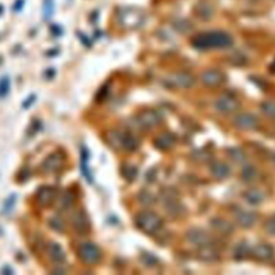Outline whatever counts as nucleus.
Masks as SVG:
<instances>
[{
    "label": "nucleus",
    "instance_id": "obj_1",
    "mask_svg": "<svg viewBox=\"0 0 275 275\" xmlns=\"http://www.w3.org/2000/svg\"><path fill=\"white\" fill-rule=\"evenodd\" d=\"M191 44L197 50L227 49L233 44V39L229 33L219 30L200 32L191 40Z\"/></svg>",
    "mask_w": 275,
    "mask_h": 275
},
{
    "label": "nucleus",
    "instance_id": "obj_2",
    "mask_svg": "<svg viewBox=\"0 0 275 275\" xmlns=\"http://www.w3.org/2000/svg\"><path fill=\"white\" fill-rule=\"evenodd\" d=\"M145 12L136 7H125L117 10L116 19L119 26L127 30H135L143 26L145 22Z\"/></svg>",
    "mask_w": 275,
    "mask_h": 275
},
{
    "label": "nucleus",
    "instance_id": "obj_3",
    "mask_svg": "<svg viewBox=\"0 0 275 275\" xmlns=\"http://www.w3.org/2000/svg\"><path fill=\"white\" fill-rule=\"evenodd\" d=\"M107 140L110 144L115 149H124L133 152L138 149V139L129 133H121V131H110L107 135Z\"/></svg>",
    "mask_w": 275,
    "mask_h": 275
},
{
    "label": "nucleus",
    "instance_id": "obj_4",
    "mask_svg": "<svg viewBox=\"0 0 275 275\" xmlns=\"http://www.w3.org/2000/svg\"><path fill=\"white\" fill-rule=\"evenodd\" d=\"M136 223L139 229L148 234H154L158 232L162 226L161 219L156 214L151 211L141 212L137 216Z\"/></svg>",
    "mask_w": 275,
    "mask_h": 275
},
{
    "label": "nucleus",
    "instance_id": "obj_5",
    "mask_svg": "<svg viewBox=\"0 0 275 275\" xmlns=\"http://www.w3.org/2000/svg\"><path fill=\"white\" fill-rule=\"evenodd\" d=\"M78 255L85 265H97L101 259V252L99 247L90 242H85L79 246Z\"/></svg>",
    "mask_w": 275,
    "mask_h": 275
},
{
    "label": "nucleus",
    "instance_id": "obj_6",
    "mask_svg": "<svg viewBox=\"0 0 275 275\" xmlns=\"http://www.w3.org/2000/svg\"><path fill=\"white\" fill-rule=\"evenodd\" d=\"M167 84L175 88H189L195 84V78L189 72H175L166 78Z\"/></svg>",
    "mask_w": 275,
    "mask_h": 275
},
{
    "label": "nucleus",
    "instance_id": "obj_7",
    "mask_svg": "<svg viewBox=\"0 0 275 275\" xmlns=\"http://www.w3.org/2000/svg\"><path fill=\"white\" fill-rule=\"evenodd\" d=\"M71 225H72L78 233L84 234L89 231L90 222L84 210H78L72 214V216H71Z\"/></svg>",
    "mask_w": 275,
    "mask_h": 275
},
{
    "label": "nucleus",
    "instance_id": "obj_8",
    "mask_svg": "<svg viewBox=\"0 0 275 275\" xmlns=\"http://www.w3.org/2000/svg\"><path fill=\"white\" fill-rule=\"evenodd\" d=\"M186 239L189 243L199 246V247L212 244L211 235L207 233L205 230L199 229V228L190 229L186 234Z\"/></svg>",
    "mask_w": 275,
    "mask_h": 275
},
{
    "label": "nucleus",
    "instance_id": "obj_9",
    "mask_svg": "<svg viewBox=\"0 0 275 275\" xmlns=\"http://www.w3.org/2000/svg\"><path fill=\"white\" fill-rule=\"evenodd\" d=\"M225 81V75L219 70L209 69L201 75V82L209 87H216L223 84Z\"/></svg>",
    "mask_w": 275,
    "mask_h": 275
},
{
    "label": "nucleus",
    "instance_id": "obj_10",
    "mask_svg": "<svg viewBox=\"0 0 275 275\" xmlns=\"http://www.w3.org/2000/svg\"><path fill=\"white\" fill-rule=\"evenodd\" d=\"M64 164L65 157L63 155L59 153H54L43 161V170L46 173H56L63 169Z\"/></svg>",
    "mask_w": 275,
    "mask_h": 275
},
{
    "label": "nucleus",
    "instance_id": "obj_11",
    "mask_svg": "<svg viewBox=\"0 0 275 275\" xmlns=\"http://www.w3.org/2000/svg\"><path fill=\"white\" fill-rule=\"evenodd\" d=\"M239 102L230 96H222L215 101V107L222 113H232L239 109Z\"/></svg>",
    "mask_w": 275,
    "mask_h": 275
},
{
    "label": "nucleus",
    "instance_id": "obj_12",
    "mask_svg": "<svg viewBox=\"0 0 275 275\" xmlns=\"http://www.w3.org/2000/svg\"><path fill=\"white\" fill-rule=\"evenodd\" d=\"M234 125L242 130H252L258 126V119L253 114L242 113L234 117Z\"/></svg>",
    "mask_w": 275,
    "mask_h": 275
},
{
    "label": "nucleus",
    "instance_id": "obj_13",
    "mask_svg": "<svg viewBox=\"0 0 275 275\" xmlns=\"http://www.w3.org/2000/svg\"><path fill=\"white\" fill-rule=\"evenodd\" d=\"M138 122L141 125V127L152 128L159 124L160 116L157 112H155V111H145L139 115Z\"/></svg>",
    "mask_w": 275,
    "mask_h": 275
},
{
    "label": "nucleus",
    "instance_id": "obj_14",
    "mask_svg": "<svg viewBox=\"0 0 275 275\" xmlns=\"http://www.w3.org/2000/svg\"><path fill=\"white\" fill-rule=\"evenodd\" d=\"M253 256L260 261L270 260L274 255V249L271 245L266 243H260L256 245L252 250Z\"/></svg>",
    "mask_w": 275,
    "mask_h": 275
},
{
    "label": "nucleus",
    "instance_id": "obj_15",
    "mask_svg": "<svg viewBox=\"0 0 275 275\" xmlns=\"http://www.w3.org/2000/svg\"><path fill=\"white\" fill-rule=\"evenodd\" d=\"M56 199V190L53 187H42L37 194V200L42 207H50Z\"/></svg>",
    "mask_w": 275,
    "mask_h": 275
},
{
    "label": "nucleus",
    "instance_id": "obj_16",
    "mask_svg": "<svg viewBox=\"0 0 275 275\" xmlns=\"http://www.w3.org/2000/svg\"><path fill=\"white\" fill-rule=\"evenodd\" d=\"M47 255L55 264H63L66 260V253L64 248L56 242H51L47 246Z\"/></svg>",
    "mask_w": 275,
    "mask_h": 275
},
{
    "label": "nucleus",
    "instance_id": "obj_17",
    "mask_svg": "<svg viewBox=\"0 0 275 275\" xmlns=\"http://www.w3.org/2000/svg\"><path fill=\"white\" fill-rule=\"evenodd\" d=\"M235 219L237 224L243 227V228H250V227H253L257 222V215L253 212L240 211L236 214Z\"/></svg>",
    "mask_w": 275,
    "mask_h": 275
},
{
    "label": "nucleus",
    "instance_id": "obj_18",
    "mask_svg": "<svg viewBox=\"0 0 275 275\" xmlns=\"http://www.w3.org/2000/svg\"><path fill=\"white\" fill-rule=\"evenodd\" d=\"M211 226L215 231H217L221 234L228 235L233 232V226L229 222H227L223 218H214L211 221Z\"/></svg>",
    "mask_w": 275,
    "mask_h": 275
},
{
    "label": "nucleus",
    "instance_id": "obj_19",
    "mask_svg": "<svg viewBox=\"0 0 275 275\" xmlns=\"http://www.w3.org/2000/svg\"><path fill=\"white\" fill-rule=\"evenodd\" d=\"M210 171L212 173V175L217 178V180H224L227 176H229L230 174V169L229 167L227 166L224 162H213L210 167Z\"/></svg>",
    "mask_w": 275,
    "mask_h": 275
},
{
    "label": "nucleus",
    "instance_id": "obj_20",
    "mask_svg": "<svg viewBox=\"0 0 275 275\" xmlns=\"http://www.w3.org/2000/svg\"><path fill=\"white\" fill-rule=\"evenodd\" d=\"M174 143H175L174 136L168 133L161 134L160 136L157 137L156 140H155V145H156L157 149L162 150V151H167L171 149L174 145Z\"/></svg>",
    "mask_w": 275,
    "mask_h": 275
},
{
    "label": "nucleus",
    "instance_id": "obj_21",
    "mask_svg": "<svg viewBox=\"0 0 275 275\" xmlns=\"http://www.w3.org/2000/svg\"><path fill=\"white\" fill-rule=\"evenodd\" d=\"M195 12H196V14L199 19L201 20H210L212 19L213 16V13H214V9L213 7L208 4V3H205V2H200L196 5L195 7Z\"/></svg>",
    "mask_w": 275,
    "mask_h": 275
},
{
    "label": "nucleus",
    "instance_id": "obj_22",
    "mask_svg": "<svg viewBox=\"0 0 275 275\" xmlns=\"http://www.w3.org/2000/svg\"><path fill=\"white\" fill-rule=\"evenodd\" d=\"M244 199L248 203H250V205H259V203L264 201L265 196L258 189H249V190L245 191Z\"/></svg>",
    "mask_w": 275,
    "mask_h": 275
},
{
    "label": "nucleus",
    "instance_id": "obj_23",
    "mask_svg": "<svg viewBox=\"0 0 275 275\" xmlns=\"http://www.w3.org/2000/svg\"><path fill=\"white\" fill-rule=\"evenodd\" d=\"M199 258L203 261H214L217 259L216 250L211 247V245L202 246L199 250Z\"/></svg>",
    "mask_w": 275,
    "mask_h": 275
},
{
    "label": "nucleus",
    "instance_id": "obj_24",
    "mask_svg": "<svg viewBox=\"0 0 275 275\" xmlns=\"http://www.w3.org/2000/svg\"><path fill=\"white\" fill-rule=\"evenodd\" d=\"M260 109L266 116L270 118H275V102L266 101L261 104Z\"/></svg>",
    "mask_w": 275,
    "mask_h": 275
},
{
    "label": "nucleus",
    "instance_id": "obj_25",
    "mask_svg": "<svg viewBox=\"0 0 275 275\" xmlns=\"http://www.w3.org/2000/svg\"><path fill=\"white\" fill-rule=\"evenodd\" d=\"M256 176H257L256 169L253 168L252 166L245 167L242 171V178L244 180V182H252L255 180Z\"/></svg>",
    "mask_w": 275,
    "mask_h": 275
},
{
    "label": "nucleus",
    "instance_id": "obj_26",
    "mask_svg": "<svg viewBox=\"0 0 275 275\" xmlns=\"http://www.w3.org/2000/svg\"><path fill=\"white\" fill-rule=\"evenodd\" d=\"M54 7H55L54 0H44L43 2V14H44L45 20L51 19V16L54 13Z\"/></svg>",
    "mask_w": 275,
    "mask_h": 275
},
{
    "label": "nucleus",
    "instance_id": "obj_27",
    "mask_svg": "<svg viewBox=\"0 0 275 275\" xmlns=\"http://www.w3.org/2000/svg\"><path fill=\"white\" fill-rule=\"evenodd\" d=\"M74 195L69 193V191H67V193H65L63 195V197L61 198V201H59V205H61V208L63 210H66L68 208H70V206H72V203H74Z\"/></svg>",
    "mask_w": 275,
    "mask_h": 275
},
{
    "label": "nucleus",
    "instance_id": "obj_28",
    "mask_svg": "<svg viewBox=\"0 0 275 275\" xmlns=\"http://www.w3.org/2000/svg\"><path fill=\"white\" fill-rule=\"evenodd\" d=\"M229 156L232 158V160L240 162L244 159V154L240 149H231L229 150Z\"/></svg>",
    "mask_w": 275,
    "mask_h": 275
},
{
    "label": "nucleus",
    "instance_id": "obj_29",
    "mask_svg": "<svg viewBox=\"0 0 275 275\" xmlns=\"http://www.w3.org/2000/svg\"><path fill=\"white\" fill-rule=\"evenodd\" d=\"M248 252H249V249H248L247 245L242 243L235 248V257H237V259H243L244 257L247 256Z\"/></svg>",
    "mask_w": 275,
    "mask_h": 275
},
{
    "label": "nucleus",
    "instance_id": "obj_30",
    "mask_svg": "<svg viewBox=\"0 0 275 275\" xmlns=\"http://www.w3.org/2000/svg\"><path fill=\"white\" fill-rule=\"evenodd\" d=\"M10 89V81L8 78H3L2 81H0V96H6Z\"/></svg>",
    "mask_w": 275,
    "mask_h": 275
},
{
    "label": "nucleus",
    "instance_id": "obj_31",
    "mask_svg": "<svg viewBox=\"0 0 275 275\" xmlns=\"http://www.w3.org/2000/svg\"><path fill=\"white\" fill-rule=\"evenodd\" d=\"M265 230L267 233L275 235V216L268 219L265 224Z\"/></svg>",
    "mask_w": 275,
    "mask_h": 275
},
{
    "label": "nucleus",
    "instance_id": "obj_32",
    "mask_svg": "<svg viewBox=\"0 0 275 275\" xmlns=\"http://www.w3.org/2000/svg\"><path fill=\"white\" fill-rule=\"evenodd\" d=\"M51 227L53 229H55L56 231H61V232L64 231V229H65L63 222L59 218H57V217H54V218L51 219Z\"/></svg>",
    "mask_w": 275,
    "mask_h": 275
},
{
    "label": "nucleus",
    "instance_id": "obj_33",
    "mask_svg": "<svg viewBox=\"0 0 275 275\" xmlns=\"http://www.w3.org/2000/svg\"><path fill=\"white\" fill-rule=\"evenodd\" d=\"M273 161H274V163H275V155L273 156Z\"/></svg>",
    "mask_w": 275,
    "mask_h": 275
},
{
    "label": "nucleus",
    "instance_id": "obj_34",
    "mask_svg": "<svg viewBox=\"0 0 275 275\" xmlns=\"http://www.w3.org/2000/svg\"><path fill=\"white\" fill-rule=\"evenodd\" d=\"M68 2H72V0H68Z\"/></svg>",
    "mask_w": 275,
    "mask_h": 275
}]
</instances>
